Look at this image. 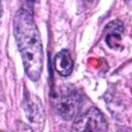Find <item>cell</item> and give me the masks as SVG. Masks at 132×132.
Returning <instances> with one entry per match:
<instances>
[{
  "label": "cell",
  "instance_id": "obj_1",
  "mask_svg": "<svg viewBox=\"0 0 132 132\" xmlns=\"http://www.w3.org/2000/svg\"><path fill=\"white\" fill-rule=\"evenodd\" d=\"M13 32L25 72L31 80L36 81L43 65L42 43L35 21L27 10L20 9L14 14Z\"/></svg>",
  "mask_w": 132,
  "mask_h": 132
},
{
  "label": "cell",
  "instance_id": "obj_2",
  "mask_svg": "<svg viewBox=\"0 0 132 132\" xmlns=\"http://www.w3.org/2000/svg\"><path fill=\"white\" fill-rule=\"evenodd\" d=\"M54 107L58 116L64 120L75 119L84 105L81 94L69 86L60 87L53 97Z\"/></svg>",
  "mask_w": 132,
  "mask_h": 132
},
{
  "label": "cell",
  "instance_id": "obj_3",
  "mask_svg": "<svg viewBox=\"0 0 132 132\" xmlns=\"http://www.w3.org/2000/svg\"><path fill=\"white\" fill-rule=\"evenodd\" d=\"M107 121L103 113L95 107L77 116L72 125L74 131H105L107 130Z\"/></svg>",
  "mask_w": 132,
  "mask_h": 132
},
{
  "label": "cell",
  "instance_id": "obj_4",
  "mask_svg": "<svg viewBox=\"0 0 132 132\" xmlns=\"http://www.w3.org/2000/svg\"><path fill=\"white\" fill-rule=\"evenodd\" d=\"M54 68L61 76H68L73 70V60L67 50H62L54 58Z\"/></svg>",
  "mask_w": 132,
  "mask_h": 132
},
{
  "label": "cell",
  "instance_id": "obj_5",
  "mask_svg": "<svg viewBox=\"0 0 132 132\" xmlns=\"http://www.w3.org/2000/svg\"><path fill=\"white\" fill-rule=\"evenodd\" d=\"M28 119L31 121V123L42 126L43 123V109L42 105L37 100H29L26 105Z\"/></svg>",
  "mask_w": 132,
  "mask_h": 132
},
{
  "label": "cell",
  "instance_id": "obj_6",
  "mask_svg": "<svg viewBox=\"0 0 132 132\" xmlns=\"http://www.w3.org/2000/svg\"><path fill=\"white\" fill-rule=\"evenodd\" d=\"M106 42L110 47H117V43L121 40V33L123 32L122 23L119 21H113L109 23L106 27Z\"/></svg>",
  "mask_w": 132,
  "mask_h": 132
},
{
  "label": "cell",
  "instance_id": "obj_7",
  "mask_svg": "<svg viewBox=\"0 0 132 132\" xmlns=\"http://www.w3.org/2000/svg\"><path fill=\"white\" fill-rule=\"evenodd\" d=\"M2 15V3H1V0H0V18Z\"/></svg>",
  "mask_w": 132,
  "mask_h": 132
},
{
  "label": "cell",
  "instance_id": "obj_8",
  "mask_svg": "<svg viewBox=\"0 0 132 132\" xmlns=\"http://www.w3.org/2000/svg\"><path fill=\"white\" fill-rule=\"evenodd\" d=\"M84 1H86V2H92V1H94V0H84Z\"/></svg>",
  "mask_w": 132,
  "mask_h": 132
}]
</instances>
